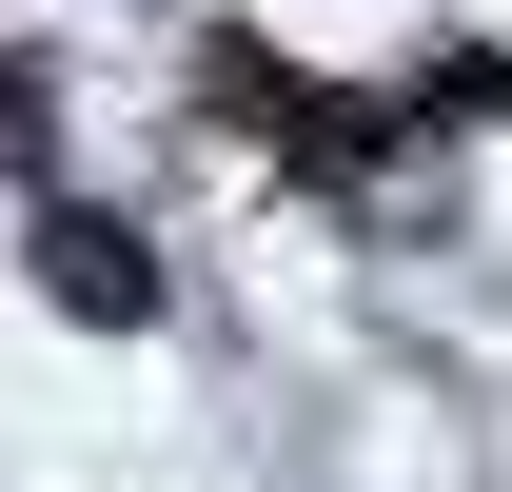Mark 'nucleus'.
Listing matches in <instances>:
<instances>
[{
	"label": "nucleus",
	"instance_id": "obj_1",
	"mask_svg": "<svg viewBox=\"0 0 512 492\" xmlns=\"http://www.w3.org/2000/svg\"><path fill=\"white\" fill-rule=\"evenodd\" d=\"M40 296L119 335V315H158V276H138V237H119V217H40Z\"/></svg>",
	"mask_w": 512,
	"mask_h": 492
}]
</instances>
